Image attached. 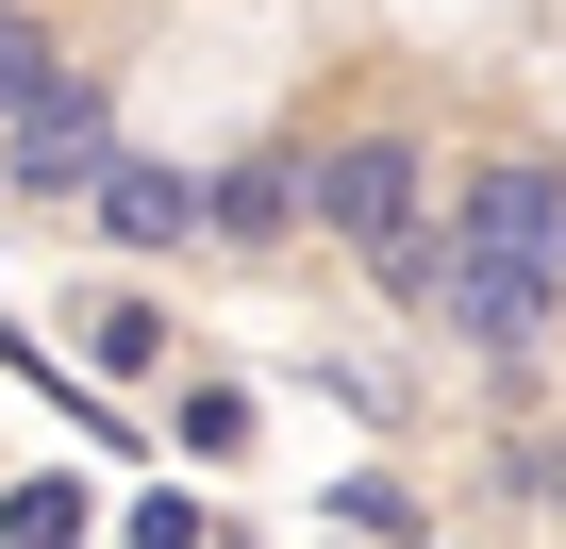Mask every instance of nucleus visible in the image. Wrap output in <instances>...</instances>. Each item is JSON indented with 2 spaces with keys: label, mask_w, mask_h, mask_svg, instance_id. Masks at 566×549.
I'll return each instance as SVG.
<instances>
[{
  "label": "nucleus",
  "mask_w": 566,
  "mask_h": 549,
  "mask_svg": "<svg viewBox=\"0 0 566 549\" xmlns=\"http://www.w3.org/2000/svg\"><path fill=\"white\" fill-rule=\"evenodd\" d=\"M134 549H200V516H184V499H150V516H134Z\"/></svg>",
  "instance_id": "nucleus-10"
},
{
  "label": "nucleus",
  "mask_w": 566,
  "mask_h": 549,
  "mask_svg": "<svg viewBox=\"0 0 566 549\" xmlns=\"http://www.w3.org/2000/svg\"><path fill=\"white\" fill-rule=\"evenodd\" d=\"M0 549H84V483H18L0 499Z\"/></svg>",
  "instance_id": "nucleus-8"
},
{
  "label": "nucleus",
  "mask_w": 566,
  "mask_h": 549,
  "mask_svg": "<svg viewBox=\"0 0 566 549\" xmlns=\"http://www.w3.org/2000/svg\"><path fill=\"white\" fill-rule=\"evenodd\" d=\"M417 317H450L467 350H533L566 300L533 284V266H500V250H433V284H417Z\"/></svg>",
  "instance_id": "nucleus-4"
},
{
  "label": "nucleus",
  "mask_w": 566,
  "mask_h": 549,
  "mask_svg": "<svg viewBox=\"0 0 566 549\" xmlns=\"http://www.w3.org/2000/svg\"><path fill=\"white\" fill-rule=\"evenodd\" d=\"M84 200H101V233H117V250H184V233H200V167H150V150H117Z\"/></svg>",
  "instance_id": "nucleus-5"
},
{
  "label": "nucleus",
  "mask_w": 566,
  "mask_h": 549,
  "mask_svg": "<svg viewBox=\"0 0 566 549\" xmlns=\"http://www.w3.org/2000/svg\"><path fill=\"white\" fill-rule=\"evenodd\" d=\"M533 499H549V516H566V433H549V450H533Z\"/></svg>",
  "instance_id": "nucleus-11"
},
{
  "label": "nucleus",
  "mask_w": 566,
  "mask_h": 549,
  "mask_svg": "<svg viewBox=\"0 0 566 549\" xmlns=\"http://www.w3.org/2000/svg\"><path fill=\"white\" fill-rule=\"evenodd\" d=\"M51 67H67V51H51V34H34V18H0V117H18V101H34V84H51Z\"/></svg>",
  "instance_id": "nucleus-9"
},
{
  "label": "nucleus",
  "mask_w": 566,
  "mask_h": 549,
  "mask_svg": "<svg viewBox=\"0 0 566 549\" xmlns=\"http://www.w3.org/2000/svg\"><path fill=\"white\" fill-rule=\"evenodd\" d=\"M84 367H101V383H150V367H167V317H150V300H101V317H84Z\"/></svg>",
  "instance_id": "nucleus-7"
},
{
  "label": "nucleus",
  "mask_w": 566,
  "mask_h": 549,
  "mask_svg": "<svg viewBox=\"0 0 566 549\" xmlns=\"http://www.w3.org/2000/svg\"><path fill=\"white\" fill-rule=\"evenodd\" d=\"M283 217H301V167H233V183H200V233H233V250H266Z\"/></svg>",
  "instance_id": "nucleus-6"
},
{
  "label": "nucleus",
  "mask_w": 566,
  "mask_h": 549,
  "mask_svg": "<svg viewBox=\"0 0 566 549\" xmlns=\"http://www.w3.org/2000/svg\"><path fill=\"white\" fill-rule=\"evenodd\" d=\"M101 167H117V101H101L84 67H51V84L18 101V117H0V183H18L34 217H51V200H84Z\"/></svg>",
  "instance_id": "nucleus-2"
},
{
  "label": "nucleus",
  "mask_w": 566,
  "mask_h": 549,
  "mask_svg": "<svg viewBox=\"0 0 566 549\" xmlns=\"http://www.w3.org/2000/svg\"><path fill=\"white\" fill-rule=\"evenodd\" d=\"M301 217H317L334 250H367L400 300L433 284V250H450V200H433V167H417L400 134H350V150H317V167H301Z\"/></svg>",
  "instance_id": "nucleus-1"
},
{
  "label": "nucleus",
  "mask_w": 566,
  "mask_h": 549,
  "mask_svg": "<svg viewBox=\"0 0 566 549\" xmlns=\"http://www.w3.org/2000/svg\"><path fill=\"white\" fill-rule=\"evenodd\" d=\"M450 250H500V266H533V284L566 300V167H483V183H450Z\"/></svg>",
  "instance_id": "nucleus-3"
}]
</instances>
